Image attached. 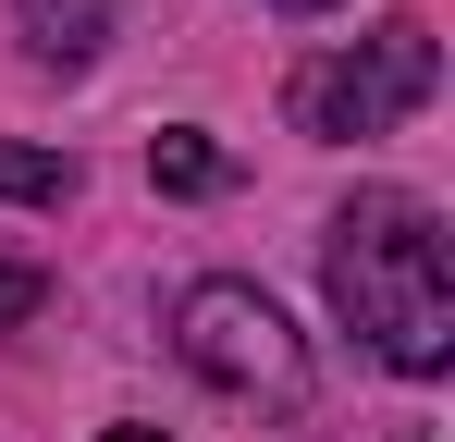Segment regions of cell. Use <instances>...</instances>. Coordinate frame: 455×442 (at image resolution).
I'll return each instance as SVG.
<instances>
[{"instance_id": "2", "label": "cell", "mask_w": 455, "mask_h": 442, "mask_svg": "<svg viewBox=\"0 0 455 442\" xmlns=\"http://www.w3.org/2000/svg\"><path fill=\"white\" fill-rule=\"evenodd\" d=\"M172 357L197 368L210 393H246V406H307V344H296V320H283L259 283H234V271H210V283L172 295Z\"/></svg>"}, {"instance_id": "4", "label": "cell", "mask_w": 455, "mask_h": 442, "mask_svg": "<svg viewBox=\"0 0 455 442\" xmlns=\"http://www.w3.org/2000/svg\"><path fill=\"white\" fill-rule=\"evenodd\" d=\"M25 50L37 62H99L111 50V0H25Z\"/></svg>"}, {"instance_id": "5", "label": "cell", "mask_w": 455, "mask_h": 442, "mask_svg": "<svg viewBox=\"0 0 455 442\" xmlns=\"http://www.w3.org/2000/svg\"><path fill=\"white\" fill-rule=\"evenodd\" d=\"M148 185H160V197H222L234 160L197 136V123H160V136H148Z\"/></svg>"}, {"instance_id": "9", "label": "cell", "mask_w": 455, "mask_h": 442, "mask_svg": "<svg viewBox=\"0 0 455 442\" xmlns=\"http://www.w3.org/2000/svg\"><path fill=\"white\" fill-rule=\"evenodd\" d=\"M99 442H160V430H99Z\"/></svg>"}, {"instance_id": "8", "label": "cell", "mask_w": 455, "mask_h": 442, "mask_svg": "<svg viewBox=\"0 0 455 442\" xmlns=\"http://www.w3.org/2000/svg\"><path fill=\"white\" fill-rule=\"evenodd\" d=\"M271 12H332V0H271Z\"/></svg>"}, {"instance_id": "7", "label": "cell", "mask_w": 455, "mask_h": 442, "mask_svg": "<svg viewBox=\"0 0 455 442\" xmlns=\"http://www.w3.org/2000/svg\"><path fill=\"white\" fill-rule=\"evenodd\" d=\"M50 307V271H25V258H0V332H25Z\"/></svg>"}, {"instance_id": "6", "label": "cell", "mask_w": 455, "mask_h": 442, "mask_svg": "<svg viewBox=\"0 0 455 442\" xmlns=\"http://www.w3.org/2000/svg\"><path fill=\"white\" fill-rule=\"evenodd\" d=\"M0 197L62 209V197H75V160H62V147H12V136H0Z\"/></svg>"}, {"instance_id": "3", "label": "cell", "mask_w": 455, "mask_h": 442, "mask_svg": "<svg viewBox=\"0 0 455 442\" xmlns=\"http://www.w3.org/2000/svg\"><path fill=\"white\" fill-rule=\"evenodd\" d=\"M431 74H443L431 25H419V12H394V25H370L357 50H332V62L296 74V136H320V147H370V136H394V123L431 99Z\"/></svg>"}, {"instance_id": "1", "label": "cell", "mask_w": 455, "mask_h": 442, "mask_svg": "<svg viewBox=\"0 0 455 442\" xmlns=\"http://www.w3.org/2000/svg\"><path fill=\"white\" fill-rule=\"evenodd\" d=\"M320 271H332V307H345L406 381L455 368V246H443V209H431V197L357 185V197L332 209Z\"/></svg>"}]
</instances>
